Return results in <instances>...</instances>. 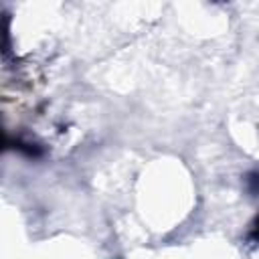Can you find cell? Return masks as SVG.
<instances>
[{
  "instance_id": "obj_1",
  "label": "cell",
  "mask_w": 259,
  "mask_h": 259,
  "mask_svg": "<svg viewBox=\"0 0 259 259\" xmlns=\"http://www.w3.org/2000/svg\"><path fill=\"white\" fill-rule=\"evenodd\" d=\"M14 148H16L18 152L26 154L28 158H38V156H42V150H40L38 146L30 144V142H22V140H16V142H14Z\"/></svg>"
},
{
  "instance_id": "obj_2",
  "label": "cell",
  "mask_w": 259,
  "mask_h": 259,
  "mask_svg": "<svg viewBox=\"0 0 259 259\" xmlns=\"http://www.w3.org/2000/svg\"><path fill=\"white\" fill-rule=\"evenodd\" d=\"M245 186H247L249 194L257 196L259 194V172H249L245 176Z\"/></svg>"
},
{
  "instance_id": "obj_3",
  "label": "cell",
  "mask_w": 259,
  "mask_h": 259,
  "mask_svg": "<svg viewBox=\"0 0 259 259\" xmlns=\"http://www.w3.org/2000/svg\"><path fill=\"white\" fill-rule=\"evenodd\" d=\"M249 239H251V241H255V243H259V217H257V219L253 221V225H251Z\"/></svg>"
}]
</instances>
